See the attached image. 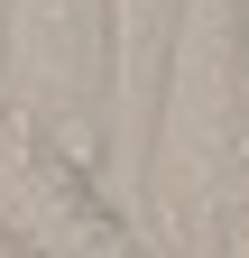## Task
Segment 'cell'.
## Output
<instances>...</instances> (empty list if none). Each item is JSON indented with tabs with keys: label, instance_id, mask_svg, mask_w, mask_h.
I'll return each mask as SVG.
<instances>
[{
	"label": "cell",
	"instance_id": "obj_1",
	"mask_svg": "<svg viewBox=\"0 0 249 258\" xmlns=\"http://www.w3.org/2000/svg\"><path fill=\"white\" fill-rule=\"evenodd\" d=\"M240 55H249V0H194L166 55L157 148L139 166V212L166 249H203L231 212V157H240Z\"/></svg>",
	"mask_w": 249,
	"mask_h": 258
},
{
	"label": "cell",
	"instance_id": "obj_2",
	"mask_svg": "<svg viewBox=\"0 0 249 258\" xmlns=\"http://www.w3.org/2000/svg\"><path fill=\"white\" fill-rule=\"evenodd\" d=\"M10 64L28 111H92L120 92L111 0H10Z\"/></svg>",
	"mask_w": 249,
	"mask_h": 258
},
{
	"label": "cell",
	"instance_id": "obj_3",
	"mask_svg": "<svg viewBox=\"0 0 249 258\" xmlns=\"http://www.w3.org/2000/svg\"><path fill=\"white\" fill-rule=\"evenodd\" d=\"M194 0H111V37H120V92H111V129H120V166H148L157 148V102H166V55Z\"/></svg>",
	"mask_w": 249,
	"mask_h": 258
},
{
	"label": "cell",
	"instance_id": "obj_4",
	"mask_svg": "<svg viewBox=\"0 0 249 258\" xmlns=\"http://www.w3.org/2000/svg\"><path fill=\"white\" fill-rule=\"evenodd\" d=\"M222 258H249V212H231V249Z\"/></svg>",
	"mask_w": 249,
	"mask_h": 258
}]
</instances>
